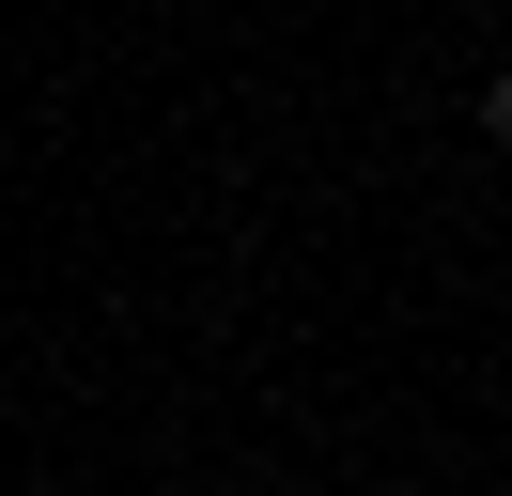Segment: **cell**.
Listing matches in <instances>:
<instances>
[{"instance_id":"1","label":"cell","mask_w":512,"mask_h":496,"mask_svg":"<svg viewBox=\"0 0 512 496\" xmlns=\"http://www.w3.org/2000/svg\"><path fill=\"white\" fill-rule=\"evenodd\" d=\"M481 140H512V78H481Z\"/></svg>"}]
</instances>
